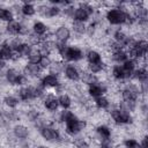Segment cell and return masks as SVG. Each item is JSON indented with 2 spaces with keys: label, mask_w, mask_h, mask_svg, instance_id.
<instances>
[{
  "label": "cell",
  "mask_w": 148,
  "mask_h": 148,
  "mask_svg": "<svg viewBox=\"0 0 148 148\" xmlns=\"http://www.w3.org/2000/svg\"><path fill=\"white\" fill-rule=\"evenodd\" d=\"M108 113H109L110 121H112L116 126H128L133 123L132 112H130L128 110L124 109L123 106H120L118 104L116 106L109 109Z\"/></svg>",
  "instance_id": "1"
},
{
  "label": "cell",
  "mask_w": 148,
  "mask_h": 148,
  "mask_svg": "<svg viewBox=\"0 0 148 148\" xmlns=\"http://www.w3.org/2000/svg\"><path fill=\"white\" fill-rule=\"evenodd\" d=\"M117 7L108 8L105 12V20L111 25H124L127 21L128 8L124 7L123 3H118Z\"/></svg>",
  "instance_id": "2"
},
{
  "label": "cell",
  "mask_w": 148,
  "mask_h": 148,
  "mask_svg": "<svg viewBox=\"0 0 148 148\" xmlns=\"http://www.w3.org/2000/svg\"><path fill=\"white\" fill-rule=\"evenodd\" d=\"M62 124H64V132L72 138L77 136L87 126V121L80 119L75 112H72L71 116Z\"/></svg>",
  "instance_id": "3"
},
{
  "label": "cell",
  "mask_w": 148,
  "mask_h": 148,
  "mask_svg": "<svg viewBox=\"0 0 148 148\" xmlns=\"http://www.w3.org/2000/svg\"><path fill=\"white\" fill-rule=\"evenodd\" d=\"M3 77L6 82L10 86H17V87H23L27 86L29 82V79L22 73V71L17 69L16 67H9L6 69Z\"/></svg>",
  "instance_id": "4"
},
{
  "label": "cell",
  "mask_w": 148,
  "mask_h": 148,
  "mask_svg": "<svg viewBox=\"0 0 148 148\" xmlns=\"http://www.w3.org/2000/svg\"><path fill=\"white\" fill-rule=\"evenodd\" d=\"M40 136L47 142H61L62 136L60 131L54 126V123H46L38 128Z\"/></svg>",
  "instance_id": "5"
},
{
  "label": "cell",
  "mask_w": 148,
  "mask_h": 148,
  "mask_svg": "<svg viewBox=\"0 0 148 148\" xmlns=\"http://www.w3.org/2000/svg\"><path fill=\"white\" fill-rule=\"evenodd\" d=\"M94 13H95V8H94V6L91 3H89V2H80L74 9L72 20L87 23L89 21V18L94 15Z\"/></svg>",
  "instance_id": "6"
},
{
  "label": "cell",
  "mask_w": 148,
  "mask_h": 148,
  "mask_svg": "<svg viewBox=\"0 0 148 148\" xmlns=\"http://www.w3.org/2000/svg\"><path fill=\"white\" fill-rule=\"evenodd\" d=\"M39 84L44 88V89H56V90H59L61 88V83H60V80H59V76L57 75H53V74H44L40 76L39 79Z\"/></svg>",
  "instance_id": "7"
},
{
  "label": "cell",
  "mask_w": 148,
  "mask_h": 148,
  "mask_svg": "<svg viewBox=\"0 0 148 148\" xmlns=\"http://www.w3.org/2000/svg\"><path fill=\"white\" fill-rule=\"evenodd\" d=\"M0 59L3 61H18L21 57L13 52L8 40H3L2 43H0Z\"/></svg>",
  "instance_id": "8"
},
{
  "label": "cell",
  "mask_w": 148,
  "mask_h": 148,
  "mask_svg": "<svg viewBox=\"0 0 148 148\" xmlns=\"http://www.w3.org/2000/svg\"><path fill=\"white\" fill-rule=\"evenodd\" d=\"M71 36H72V31H71L69 27H67L66 24L58 25L57 29L53 31V37L57 43L67 44V42L71 39Z\"/></svg>",
  "instance_id": "9"
},
{
  "label": "cell",
  "mask_w": 148,
  "mask_h": 148,
  "mask_svg": "<svg viewBox=\"0 0 148 148\" xmlns=\"http://www.w3.org/2000/svg\"><path fill=\"white\" fill-rule=\"evenodd\" d=\"M108 90H109V87L102 80L87 87V92H88L89 97H91V98H97L99 96H103L108 92Z\"/></svg>",
  "instance_id": "10"
},
{
  "label": "cell",
  "mask_w": 148,
  "mask_h": 148,
  "mask_svg": "<svg viewBox=\"0 0 148 148\" xmlns=\"http://www.w3.org/2000/svg\"><path fill=\"white\" fill-rule=\"evenodd\" d=\"M42 104L43 108L50 112H57L59 109V103H58V96L54 94H45L42 98Z\"/></svg>",
  "instance_id": "11"
},
{
  "label": "cell",
  "mask_w": 148,
  "mask_h": 148,
  "mask_svg": "<svg viewBox=\"0 0 148 148\" xmlns=\"http://www.w3.org/2000/svg\"><path fill=\"white\" fill-rule=\"evenodd\" d=\"M22 73L29 79H40L42 76V73H43V69L39 67V65L37 64H31V62H25V65L23 66L22 68Z\"/></svg>",
  "instance_id": "12"
},
{
  "label": "cell",
  "mask_w": 148,
  "mask_h": 148,
  "mask_svg": "<svg viewBox=\"0 0 148 148\" xmlns=\"http://www.w3.org/2000/svg\"><path fill=\"white\" fill-rule=\"evenodd\" d=\"M62 74H64V76H65L68 81H71V82H79V81H80L81 71H80V68H79L76 65H74V64H66Z\"/></svg>",
  "instance_id": "13"
},
{
  "label": "cell",
  "mask_w": 148,
  "mask_h": 148,
  "mask_svg": "<svg viewBox=\"0 0 148 148\" xmlns=\"http://www.w3.org/2000/svg\"><path fill=\"white\" fill-rule=\"evenodd\" d=\"M31 31L34 35L38 36L39 38H42V40L49 38L50 34H49V27L43 22V21H35L31 25Z\"/></svg>",
  "instance_id": "14"
},
{
  "label": "cell",
  "mask_w": 148,
  "mask_h": 148,
  "mask_svg": "<svg viewBox=\"0 0 148 148\" xmlns=\"http://www.w3.org/2000/svg\"><path fill=\"white\" fill-rule=\"evenodd\" d=\"M95 134L98 138V141L101 140H110L112 139V128L108 124H99L95 127ZM113 140V139H112Z\"/></svg>",
  "instance_id": "15"
},
{
  "label": "cell",
  "mask_w": 148,
  "mask_h": 148,
  "mask_svg": "<svg viewBox=\"0 0 148 148\" xmlns=\"http://www.w3.org/2000/svg\"><path fill=\"white\" fill-rule=\"evenodd\" d=\"M110 75H111V77H112L116 82H119V83H124V82L128 81L127 75H126V73L124 72L121 65H113V66L111 67Z\"/></svg>",
  "instance_id": "16"
},
{
  "label": "cell",
  "mask_w": 148,
  "mask_h": 148,
  "mask_svg": "<svg viewBox=\"0 0 148 148\" xmlns=\"http://www.w3.org/2000/svg\"><path fill=\"white\" fill-rule=\"evenodd\" d=\"M13 135L18 140H27L30 135V131L24 124H16L13 127Z\"/></svg>",
  "instance_id": "17"
},
{
  "label": "cell",
  "mask_w": 148,
  "mask_h": 148,
  "mask_svg": "<svg viewBox=\"0 0 148 148\" xmlns=\"http://www.w3.org/2000/svg\"><path fill=\"white\" fill-rule=\"evenodd\" d=\"M99 80H101V79H99L97 75L90 73L89 71H87V69H82V71H81V74H80V82L83 83V84H86L87 87H88V86H91V84H94V83H96V82H98Z\"/></svg>",
  "instance_id": "18"
},
{
  "label": "cell",
  "mask_w": 148,
  "mask_h": 148,
  "mask_svg": "<svg viewBox=\"0 0 148 148\" xmlns=\"http://www.w3.org/2000/svg\"><path fill=\"white\" fill-rule=\"evenodd\" d=\"M84 58L87 60V64H99L103 62V56L98 50L90 49L84 53Z\"/></svg>",
  "instance_id": "19"
},
{
  "label": "cell",
  "mask_w": 148,
  "mask_h": 148,
  "mask_svg": "<svg viewBox=\"0 0 148 148\" xmlns=\"http://www.w3.org/2000/svg\"><path fill=\"white\" fill-rule=\"evenodd\" d=\"M131 79L132 80H135L136 82H139V84L147 82V80H148V71H147V67L138 66L135 68V71L133 72Z\"/></svg>",
  "instance_id": "20"
},
{
  "label": "cell",
  "mask_w": 148,
  "mask_h": 148,
  "mask_svg": "<svg viewBox=\"0 0 148 148\" xmlns=\"http://www.w3.org/2000/svg\"><path fill=\"white\" fill-rule=\"evenodd\" d=\"M112 103L110 101V98L106 95L99 96L97 98H94V106L97 110H102V111H109V109L111 108Z\"/></svg>",
  "instance_id": "21"
},
{
  "label": "cell",
  "mask_w": 148,
  "mask_h": 148,
  "mask_svg": "<svg viewBox=\"0 0 148 148\" xmlns=\"http://www.w3.org/2000/svg\"><path fill=\"white\" fill-rule=\"evenodd\" d=\"M110 59L114 65H121L124 61H126L128 59V54L126 52V50H117L110 53Z\"/></svg>",
  "instance_id": "22"
},
{
  "label": "cell",
  "mask_w": 148,
  "mask_h": 148,
  "mask_svg": "<svg viewBox=\"0 0 148 148\" xmlns=\"http://www.w3.org/2000/svg\"><path fill=\"white\" fill-rule=\"evenodd\" d=\"M58 103H59V108H61L62 110H69L73 104V99L69 94L62 91L58 96Z\"/></svg>",
  "instance_id": "23"
},
{
  "label": "cell",
  "mask_w": 148,
  "mask_h": 148,
  "mask_svg": "<svg viewBox=\"0 0 148 148\" xmlns=\"http://www.w3.org/2000/svg\"><path fill=\"white\" fill-rule=\"evenodd\" d=\"M20 13L25 17H31L37 13V9L34 3L31 2H23L20 6Z\"/></svg>",
  "instance_id": "24"
},
{
  "label": "cell",
  "mask_w": 148,
  "mask_h": 148,
  "mask_svg": "<svg viewBox=\"0 0 148 148\" xmlns=\"http://www.w3.org/2000/svg\"><path fill=\"white\" fill-rule=\"evenodd\" d=\"M71 28L75 35L77 36H83L87 34V24L84 22H80V21H74L72 20V23H71Z\"/></svg>",
  "instance_id": "25"
},
{
  "label": "cell",
  "mask_w": 148,
  "mask_h": 148,
  "mask_svg": "<svg viewBox=\"0 0 148 148\" xmlns=\"http://www.w3.org/2000/svg\"><path fill=\"white\" fill-rule=\"evenodd\" d=\"M127 37H128V35L121 28L116 29L113 31V34H112V40H114L116 43H119L120 45H123V47H124V43L126 42Z\"/></svg>",
  "instance_id": "26"
},
{
  "label": "cell",
  "mask_w": 148,
  "mask_h": 148,
  "mask_svg": "<svg viewBox=\"0 0 148 148\" xmlns=\"http://www.w3.org/2000/svg\"><path fill=\"white\" fill-rule=\"evenodd\" d=\"M13 20H14V12L9 8L0 6V21L8 23V22H12Z\"/></svg>",
  "instance_id": "27"
},
{
  "label": "cell",
  "mask_w": 148,
  "mask_h": 148,
  "mask_svg": "<svg viewBox=\"0 0 148 148\" xmlns=\"http://www.w3.org/2000/svg\"><path fill=\"white\" fill-rule=\"evenodd\" d=\"M42 53H40V51H39V49L37 47V46H34L32 47V50L30 51V53H29V56L27 57V60H28V62H31V64H39V61H40V59H42Z\"/></svg>",
  "instance_id": "28"
},
{
  "label": "cell",
  "mask_w": 148,
  "mask_h": 148,
  "mask_svg": "<svg viewBox=\"0 0 148 148\" xmlns=\"http://www.w3.org/2000/svg\"><path fill=\"white\" fill-rule=\"evenodd\" d=\"M106 66H108V65H106L104 61H103V62H99V64H87L86 69L89 71L90 73L95 74V75H98L99 73H102V72L105 71Z\"/></svg>",
  "instance_id": "29"
},
{
  "label": "cell",
  "mask_w": 148,
  "mask_h": 148,
  "mask_svg": "<svg viewBox=\"0 0 148 148\" xmlns=\"http://www.w3.org/2000/svg\"><path fill=\"white\" fill-rule=\"evenodd\" d=\"M2 102L8 109H16L17 105L20 104V99L16 97V95H6Z\"/></svg>",
  "instance_id": "30"
},
{
  "label": "cell",
  "mask_w": 148,
  "mask_h": 148,
  "mask_svg": "<svg viewBox=\"0 0 148 148\" xmlns=\"http://www.w3.org/2000/svg\"><path fill=\"white\" fill-rule=\"evenodd\" d=\"M123 148H140V143L134 138H127L121 142Z\"/></svg>",
  "instance_id": "31"
},
{
  "label": "cell",
  "mask_w": 148,
  "mask_h": 148,
  "mask_svg": "<svg viewBox=\"0 0 148 148\" xmlns=\"http://www.w3.org/2000/svg\"><path fill=\"white\" fill-rule=\"evenodd\" d=\"M52 57H47V56H43L42 57V59H40V61H39V67L44 71V69H49V67L51 66V64H52Z\"/></svg>",
  "instance_id": "32"
},
{
  "label": "cell",
  "mask_w": 148,
  "mask_h": 148,
  "mask_svg": "<svg viewBox=\"0 0 148 148\" xmlns=\"http://www.w3.org/2000/svg\"><path fill=\"white\" fill-rule=\"evenodd\" d=\"M97 148H114V142L112 139L110 140H101L97 142Z\"/></svg>",
  "instance_id": "33"
},
{
  "label": "cell",
  "mask_w": 148,
  "mask_h": 148,
  "mask_svg": "<svg viewBox=\"0 0 148 148\" xmlns=\"http://www.w3.org/2000/svg\"><path fill=\"white\" fill-rule=\"evenodd\" d=\"M5 66H6V61H3V60L0 59V71H2L5 68Z\"/></svg>",
  "instance_id": "34"
},
{
  "label": "cell",
  "mask_w": 148,
  "mask_h": 148,
  "mask_svg": "<svg viewBox=\"0 0 148 148\" xmlns=\"http://www.w3.org/2000/svg\"><path fill=\"white\" fill-rule=\"evenodd\" d=\"M37 148H50V147H47V146H44V145H40V146H38Z\"/></svg>",
  "instance_id": "35"
}]
</instances>
